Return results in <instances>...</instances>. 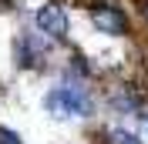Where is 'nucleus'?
<instances>
[{
  "instance_id": "nucleus-6",
  "label": "nucleus",
  "mask_w": 148,
  "mask_h": 144,
  "mask_svg": "<svg viewBox=\"0 0 148 144\" xmlns=\"http://www.w3.org/2000/svg\"><path fill=\"white\" fill-rule=\"evenodd\" d=\"M94 137H98V144H145L141 134H135L131 127H121V124H101V127H94Z\"/></svg>"
},
{
  "instance_id": "nucleus-1",
  "label": "nucleus",
  "mask_w": 148,
  "mask_h": 144,
  "mask_svg": "<svg viewBox=\"0 0 148 144\" xmlns=\"http://www.w3.org/2000/svg\"><path fill=\"white\" fill-rule=\"evenodd\" d=\"M40 107L54 121H67V117L91 121V117H98V94L91 90V84H64L61 81L44 90Z\"/></svg>"
},
{
  "instance_id": "nucleus-2",
  "label": "nucleus",
  "mask_w": 148,
  "mask_h": 144,
  "mask_svg": "<svg viewBox=\"0 0 148 144\" xmlns=\"http://www.w3.org/2000/svg\"><path fill=\"white\" fill-rule=\"evenodd\" d=\"M54 50H57V44L47 40L37 27L17 30L14 40H10V60H14L17 71H27V74H44L54 60Z\"/></svg>"
},
{
  "instance_id": "nucleus-9",
  "label": "nucleus",
  "mask_w": 148,
  "mask_h": 144,
  "mask_svg": "<svg viewBox=\"0 0 148 144\" xmlns=\"http://www.w3.org/2000/svg\"><path fill=\"white\" fill-rule=\"evenodd\" d=\"M0 10H14V0H0Z\"/></svg>"
},
{
  "instance_id": "nucleus-7",
  "label": "nucleus",
  "mask_w": 148,
  "mask_h": 144,
  "mask_svg": "<svg viewBox=\"0 0 148 144\" xmlns=\"http://www.w3.org/2000/svg\"><path fill=\"white\" fill-rule=\"evenodd\" d=\"M0 144H24V137L17 131H10L7 124H0Z\"/></svg>"
},
{
  "instance_id": "nucleus-3",
  "label": "nucleus",
  "mask_w": 148,
  "mask_h": 144,
  "mask_svg": "<svg viewBox=\"0 0 148 144\" xmlns=\"http://www.w3.org/2000/svg\"><path fill=\"white\" fill-rule=\"evenodd\" d=\"M88 24H91L94 34L108 37V40H125V37L135 34V24H131V14L121 7L118 0H91L88 7Z\"/></svg>"
},
{
  "instance_id": "nucleus-8",
  "label": "nucleus",
  "mask_w": 148,
  "mask_h": 144,
  "mask_svg": "<svg viewBox=\"0 0 148 144\" xmlns=\"http://www.w3.org/2000/svg\"><path fill=\"white\" fill-rule=\"evenodd\" d=\"M138 14H141V24H145V27H148V0H145V3H141V7H138Z\"/></svg>"
},
{
  "instance_id": "nucleus-5",
  "label": "nucleus",
  "mask_w": 148,
  "mask_h": 144,
  "mask_svg": "<svg viewBox=\"0 0 148 144\" xmlns=\"http://www.w3.org/2000/svg\"><path fill=\"white\" fill-rule=\"evenodd\" d=\"M30 27H37L57 47H71V14L64 0H40L30 10Z\"/></svg>"
},
{
  "instance_id": "nucleus-10",
  "label": "nucleus",
  "mask_w": 148,
  "mask_h": 144,
  "mask_svg": "<svg viewBox=\"0 0 148 144\" xmlns=\"http://www.w3.org/2000/svg\"><path fill=\"white\" fill-rule=\"evenodd\" d=\"M141 121H145V124H148V107H145V111H141Z\"/></svg>"
},
{
  "instance_id": "nucleus-4",
  "label": "nucleus",
  "mask_w": 148,
  "mask_h": 144,
  "mask_svg": "<svg viewBox=\"0 0 148 144\" xmlns=\"http://www.w3.org/2000/svg\"><path fill=\"white\" fill-rule=\"evenodd\" d=\"M104 107L111 111V114H118V117H141V111L148 107V90L138 87V84L131 81V77H125V81H114V77H104Z\"/></svg>"
}]
</instances>
